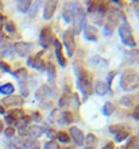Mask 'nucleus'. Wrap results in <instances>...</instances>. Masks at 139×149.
Returning a JSON list of instances; mask_svg holds the SVG:
<instances>
[{
	"label": "nucleus",
	"instance_id": "obj_1",
	"mask_svg": "<svg viewBox=\"0 0 139 149\" xmlns=\"http://www.w3.org/2000/svg\"><path fill=\"white\" fill-rule=\"evenodd\" d=\"M74 73L77 76V87L82 92L84 98L89 96L93 92V77L92 73L85 71L84 67H78V64L74 65Z\"/></svg>",
	"mask_w": 139,
	"mask_h": 149
},
{
	"label": "nucleus",
	"instance_id": "obj_2",
	"mask_svg": "<svg viewBox=\"0 0 139 149\" xmlns=\"http://www.w3.org/2000/svg\"><path fill=\"white\" fill-rule=\"evenodd\" d=\"M120 87L124 91H134L139 88V73L132 68L126 69L120 77Z\"/></svg>",
	"mask_w": 139,
	"mask_h": 149
},
{
	"label": "nucleus",
	"instance_id": "obj_3",
	"mask_svg": "<svg viewBox=\"0 0 139 149\" xmlns=\"http://www.w3.org/2000/svg\"><path fill=\"white\" fill-rule=\"evenodd\" d=\"M73 34L74 36H77V34H80L82 30V27H84L85 24V10L84 7H82L80 3H74V8H73Z\"/></svg>",
	"mask_w": 139,
	"mask_h": 149
},
{
	"label": "nucleus",
	"instance_id": "obj_4",
	"mask_svg": "<svg viewBox=\"0 0 139 149\" xmlns=\"http://www.w3.org/2000/svg\"><path fill=\"white\" fill-rule=\"evenodd\" d=\"M118 33H119L120 39L123 41V43L126 46L131 47V49H135L136 41H135V38H134V36H132V30H131V27H130V24L127 23V20H124L123 23L119 26Z\"/></svg>",
	"mask_w": 139,
	"mask_h": 149
},
{
	"label": "nucleus",
	"instance_id": "obj_5",
	"mask_svg": "<svg viewBox=\"0 0 139 149\" xmlns=\"http://www.w3.org/2000/svg\"><path fill=\"white\" fill-rule=\"evenodd\" d=\"M64 45H65V49H66V53L69 57H73L74 56V52H76V39H74V34L73 31L68 29L65 30L64 33Z\"/></svg>",
	"mask_w": 139,
	"mask_h": 149
},
{
	"label": "nucleus",
	"instance_id": "obj_6",
	"mask_svg": "<svg viewBox=\"0 0 139 149\" xmlns=\"http://www.w3.org/2000/svg\"><path fill=\"white\" fill-rule=\"evenodd\" d=\"M54 34H53V30H51L49 26L43 27L41 30V34H39V43L43 49H47V47L51 46V43L54 42Z\"/></svg>",
	"mask_w": 139,
	"mask_h": 149
},
{
	"label": "nucleus",
	"instance_id": "obj_7",
	"mask_svg": "<svg viewBox=\"0 0 139 149\" xmlns=\"http://www.w3.org/2000/svg\"><path fill=\"white\" fill-rule=\"evenodd\" d=\"M69 137L73 140V142L76 144V146H82L84 145V140H85V136H84V132L76 127V126H72L69 129Z\"/></svg>",
	"mask_w": 139,
	"mask_h": 149
},
{
	"label": "nucleus",
	"instance_id": "obj_8",
	"mask_svg": "<svg viewBox=\"0 0 139 149\" xmlns=\"http://www.w3.org/2000/svg\"><path fill=\"white\" fill-rule=\"evenodd\" d=\"M14 46V52H16L20 57H27L30 54L31 49H33V43L24 42V41H20V42H16L12 45Z\"/></svg>",
	"mask_w": 139,
	"mask_h": 149
},
{
	"label": "nucleus",
	"instance_id": "obj_9",
	"mask_svg": "<svg viewBox=\"0 0 139 149\" xmlns=\"http://www.w3.org/2000/svg\"><path fill=\"white\" fill-rule=\"evenodd\" d=\"M24 103L23 98L20 96H14V95H10V96H6V98L1 100V104L4 107H8V109H16V107H20Z\"/></svg>",
	"mask_w": 139,
	"mask_h": 149
},
{
	"label": "nucleus",
	"instance_id": "obj_10",
	"mask_svg": "<svg viewBox=\"0 0 139 149\" xmlns=\"http://www.w3.org/2000/svg\"><path fill=\"white\" fill-rule=\"evenodd\" d=\"M58 1L57 0H51V1H46L43 4V19L45 20H50L54 15L55 10H57Z\"/></svg>",
	"mask_w": 139,
	"mask_h": 149
},
{
	"label": "nucleus",
	"instance_id": "obj_11",
	"mask_svg": "<svg viewBox=\"0 0 139 149\" xmlns=\"http://www.w3.org/2000/svg\"><path fill=\"white\" fill-rule=\"evenodd\" d=\"M84 38L88 39V41H92V42H96L97 41V29L92 24H85L84 27Z\"/></svg>",
	"mask_w": 139,
	"mask_h": 149
},
{
	"label": "nucleus",
	"instance_id": "obj_12",
	"mask_svg": "<svg viewBox=\"0 0 139 149\" xmlns=\"http://www.w3.org/2000/svg\"><path fill=\"white\" fill-rule=\"evenodd\" d=\"M51 95H53V90H51L47 84H42V86L37 90V92H35V96H37V99H39V100H45V99L50 98Z\"/></svg>",
	"mask_w": 139,
	"mask_h": 149
},
{
	"label": "nucleus",
	"instance_id": "obj_13",
	"mask_svg": "<svg viewBox=\"0 0 139 149\" xmlns=\"http://www.w3.org/2000/svg\"><path fill=\"white\" fill-rule=\"evenodd\" d=\"M54 50H55V58H57L58 64L61 65L62 68L66 67V58L64 57V54H62V45L61 42L58 41V39H54Z\"/></svg>",
	"mask_w": 139,
	"mask_h": 149
},
{
	"label": "nucleus",
	"instance_id": "obj_14",
	"mask_svg": "<svg viewBox=\"0 0 139 149\" xmlns=\"http://www.w3.org/2000/svg\"><path fill=\"white\" fill-rule=\"evenodd\" d=\"M31 68H35V69L39 71V72L46 71V63L42 60V53H41V52L34 56V60H33V64H31Z\"/></svg>",
	"mask_w": 139,
	"mask_h": 149
},
{
	"label": "nucleus",
	"instance_id": "obj_15",
	"mask_svg": "<svg viewBox=\"0 0 139 149\" xmlns=\"http://www.w3.org/2000/svg\"><path fill=\"white\" fill-rule=\"evenodd\" d=\"M73 8H74V3H68L64 7L62 19L65 20L66 23H72V20H73Z\"/></svg>",
	"mask_w": 139,
	"mask_h": 149
},
{
	"label": "nucleus",
	"instance_id": "obj_16",
	"mask_svg": "<svg viewBox=\"0 0 139 149\" xmlns=\"http://www.w3.org/2000/svg\"><path fill=\"white\" fill-rule=\"evenodd\" d=\"M27 132H28V136H30V137L37 140V138H39L43 134V127L39 125H31L27 127Z\"/></svg>",
	"mask_w": 139,
	"mask_h": 149
},
{
	"label": "nucleus",
	"instance_id": "obj_17",
	"mask_svg": "<svg viewBox=\"0 0 139 149\" xmlns=\"http://www.w3.org/2000/svg\"><path fill=\"white\" fill-rule=\"evenodd\" d=\"M93 91H95L97 95H100V96H104L107 92H109L107 84H105L104 81H100V80H99V81H96V84L93 86Z\"/></svg>",
	"mask_w": 139,
	"mask_h": 149
},
{
	"label": "nucleus",
	"instance_id": "obj_18",
	"mask_svg": "<svg viewBox=\"0 0 139 149\" xmlns=\"http://www.w3.org/2000/svg\"><path fill=\"white\" fill-rule=\"evenodd\" d=\"M59 122L64 123V125H70L74 122V115L72 111L69 110H65L61 113V118H59Z\"/></svg>",
	"mask_w": 139,
	"mask_h": 149
},
{
	"label": "nucleus",
	"instance_id": "obj_19",
	"mask_svg": "<svg viewBox=\"0 0 139 149\" xmlns=\"http://www.w3.org/2000/svg\"><path fill=\"white\" fill-rule=\"evenodd\" d=\"M72 102V94H70L69 90H65V92L62 94V96L58 100V106L59 107H68Z\"/></svg>",
	"mask_w": 139,
	"mask_h": 149
},
{
	"label": "nucleus",
	"instance_id": "obj_20",
	"mask_svg": "<svg viewBox=\"0 0 139 149\" xmlns=\"http://www.w3.org/2000/svg\"><path fill=\"white\" fill-rule=\"evenodd\" d=\"M15 91V87L12 83H6L3 86H0V94L1 95H6V96H10V95L14 94Z\"/></svg>",
	"mask_w": 139,
	"mask_h": 149
},
{
	"label": "nucleus",
	"instance_id": "obj_21",
	"mask_svg": "<svg viewBox=\"0 0 139 149\" xmlns=\"http://www.w3.org/2000/svg\"><path fill=\"white\" fill-rule=\"evenodd\" d=\"M30 7H31L30 0H20V1L16 3V8H18L19 12H22V14H27L28 10H30Z\"/></svg>",
	"mask_w": 139,
	"mask_h": 149
},
{
	"label": "nucleus",
	"instance_id": "obj_22",
	"mask_svg": "<svg viewBox=\"0 0 139 149\" xmlns=\"http://www.w3.org/2000/svg\"><path fill=\"white\" fill-rule=\"evenodd\" d=\"M12 52H14V46H12L11 43L1 45V46H0V58H3V57H10V56L12 54Z\"/></svg>",
	"mask_w": 139,
	"mask_h": 149
},
{
	"label": "nucleus",
	"instance_id": "obj_23",
	"mask_svg": "<svg viewBox=\"0 0 139 149\" xmlns=\"http://www.w3.org/2000/svg\"><path fill=\"white\" fill-rule=\"evenodd\" d=\"M12 74L15 76L19 81H26L28 77V73H27V69H24V68H19L18 71L12 72Z\"/></svg>",
	"mask_w": 139,
	"mask_h": 149
},
{
	"label": "nucleus",
	"instance_id": "obj_24",
	"mask_svg": "<svg viewBox=\"0 0 139 149\" xmlns=\"http://www.w3.org/2000/svg\"><path fill=\"white\" fill-rule=\"evenodd\" d=\"M11 146L14 149H26V140H23V138H20V137L12 138Z\"/></svg>",
	"mask_w": 139,
	"mask_h": 149
},
{
	"label": "nucleus",
	"instance_id": "obj_25",
	"mask_svg": "<svg viewBox=\"0 0 139 149\" xmlns=\"http://www.w3.org/2000/svg\"><path fill=\"white\" fill-rule=\"evenodd\" d=\"M46 71H47V74H49V81L54 83L55 81V77H57V71H55V67L51 63H49V64H46Z\"/></svg>",
	"mask_w": 139,
	"mask_h": 149
},
{
	"label": "nucleus",
	"instance_id": "obj_26",
	"mask_svg": "<svg viewBox=\"0 0 139 149\" xmlns=\"http://www.w3.org/2000/svg\"><path fill=\"white\" fill-rule=\"evenodd\" d=\"M135 99H136L135 95H128V96H123V98L120 99V104H122V106H124V107H130V106H132V104L136 102Z\"/></svg>",
	"mask_w": 139,
	"mask_h": 149
},
{
	"label": "nucleus",
	"instance_id": "obj_27",
	"mask_svg": "<svg viewBox=\"0 0 139 149\" xmlns=\"http://www.w3.org/2000/svg\"><path fill=\"white\" fill-rule=\"evenodd\" d=\"M96 144H97V137L93 133H89L85 136V140H84L85 146H96Z\"/></svg>",
	"mask_w": 139,
	"mask_h": 149
},
{
	"label": "nucleus",
	"instance_id": "obj_28",
	"mask_svg": "<svg viewBox=\"0 0 139 149\" xmlns=\"http://www.w3.org/2000/svg\"><path fill=\"white\" fill-rule=\"evenodd\" d=\"M113 113H115V104L112 102H105L104 106H103V114H104L105 117H109Z\"/></svg>",
	"mask_w": 139,
	"mask_h": 149
},
{
	"label": "nucleus",
	"instance_id": "obj_29",
	"mask_svg": "<svg viewBox=\"0 0 139 149\" xmlns=\"http://www.w3.org/2000/svg\"><path fill=\"white\" fill-rule=\"evenodd\" d=\"M127 57L128 60L134 64H139V49H131V50L127 53Z\"/></svg>",
	"mask_w": 139,
	"mask_h": 149
},
{
	"label": "nucleus",
	"instance_id": "obj_30",
	"mask_svg": "<svg viewBox=\"0 0 139 149\" xmlns=\"http://www.w3.org/2000/svg\"><path fill=\"white\" fill-rule=\"evenodd\" d=\"M128 136H130V132H128L127 129L120 130V132H118V133L115 134V141L116 142H123L124 140H127Z\"/></svg>",
	"mask_w": 139,
	"mask_h": 149
},
{
	"label": "nucleus",
	"instance_id": "obj_31",
	"mask_svg": "<svg viewBox=\"0 0 139 149\" xmlns=\"http://www.w3.org/2000/svg\"><path fill=\"white\" fill-rule=\"evenodd\" d=\"M57 138H58V141L65 144V145H68L70 142V137H69V134H68V132H58Z\"/></svg>",
	"mask_w": 139,
	"mask_h": 149
},
{
	"label": "nucleus",
	"instance_id": "obj_32",
	"mask_svg": "<svg viewBox=\"0 0 139 149\" xmlns=\"http://www.w3.org/2000/svg\"><path fill=\"white\" fill-rule=\"evenodd\" d=\"M26 149H41V144L38 142V140L30 138L26 140Z\"/></svg>",
	"mask_w": 139,
	"mask_h": 149
},
{
	"label": "nucleus",
	"instance_id": "obj_33",
	"mask_svg": "<svg viewBox=\"0 0 139 149\" xmlns=\"http://www.w3.org/2000/svg\"><path fill=\"white\" fill-rule=\"evenodd\" d=\"M8 115H11L15 121H19L20 118H23L24 117V113H23V110L22 109H18V110H12V111H10L8 113Z\"/></svg>",
	"mask_w": 139,
	"mask_h": 149
},
{
	"label": "nucleus",
	"instance_id": "obj_34",
	"mask_svg": "<svg viewBox=\"0 0 139 149\" xmlns=\"http://www.w3.org/2000/svg\"><path fill=\"white\" fill-rule=\"evenodd\" d=\"M115 26L112 23H109V22H107V23L104 24V36L105 37H111L112 34H113V31H115Z\"/></svg>",
	"mask_w": 139,
	"mask_h": 149
},
{
	"label": "nucleus",
	"instance_id": "obj_35",
	"mask_svg": "<svg viewBox=\"0 0 139 149\" xmlns=\"http://www.w3.org/2000/svg\"><path fill=\"white\" fill-rule=\"evenodd\" d=\"M3 29L8 33V34H14V33L16 31V26L14 22H7V23L3 26Z\"/></svg>",
	"mask_w": 139,
	"mask_h": 149
},
{
	"label": "nucleus",
	"instance_id": "obj_36",
	"mask_svg": "<svg viewBox=\"0 0 139 149\" xmlns=\"http://www.w3.org/2000/svg\"><path fill=\"white\" fill-rule=\"evenodd\" d=\"M118 74V72L116 71H111L108 72V74H107V87H108V90L111 91V86H112V81H113V79H115V76Z\"/></svg>",
	"mask_w": 139,
	"mask_h": 149
},
{
	"label": "nucleus",
	"instance_id": "obj_37",
	"mask_svg": "<svg viewBox=\"0 0 139 149\" xmlns=\"http://www.w3.org/2000/svg\"><path fill=\"white\" fill-rule=\"evenodd\" d=\"M88 7H86V11L89 12V14H95L97 10V6H99V3H95V1H88V4H86Z\"/></svg>",
	"mask_w": 139,
	"mask_h": 149
},
{
	"label": "nucleus",
	"instance_id": "obj_38",
	"mask_svg": "<svg viewBox=\"0 0 139 149\" xmlns=\"http://www.w3.org/2000/svg\"><path fill=\"white\" fill-rule=\"evenodd\" d=\"M3 132H4V134H6L7 138H12L15 136V129H14V126H8L7 129H4Z\"/></svg>",
	"mask_w": 139,
	"mask_h": 149
},
{
	"label": "nucleus",
	"instance_id": "obj_39",
	"mask_svg": "<svg viewBox=\"0 0 139 149\" xmlns=\"http://www.w3.org/2000/svg\"><path fill=\"white\" fill-rule=\"evenodd\" d=\"M45 149H59V145H58V142H55V141H49L45 144V146H43Z\"/></svg>",
	"mask_w": 139,
	"mask_h": 149
},
{
	"label": "nucleus",
	"instance_id": "obj_40",
	"mask_svg": "<svg viewBox=\"0 0 139 149\" xmlns=\"http://www.w3.org/2000/svg\"><path fill=\"white\" fill-rule=\"evenodd\" d=\"M38 7H39V3L37 1V3H31V7H30V10H28V14H30V16H35L37 15V11H38Z\"/></svg>",
	"mask_w": 139,
	"mask_h": 149
},
{
	"label": "nucleus",
	"instance_id": "obj_41",
	"mask_svg": "<svg viewBox=\"0 0 139 149\" xmlns=\"http://www.w3.org/2000/svg\"><path fill=\"white\" fill-rule=\"evenodd\" d=\"M91 61H92V63H95V64H101L100 67H107V65H108V63H107V61H105V60H103L101 58V57H99V56H97V57H93L92 60H91Z\"/></svg>",
	"mask_w": 139,
	"mask_h": 149
},
{
	"label": "nucleus",
	"instance_id": "obj_42",
	"mask_svg": "<svg viewBox=\"0 0 139 149\" xmlns=\"http://www.w3.org/2000/svg\"><path fill=\"white\" fill-rule=\"evenodd\" d=\"M19 87H20V91H22V95H23V96H27L28 90H27V84H26V81H19Z\"/></svg>",
	"mask_w": 139,
	"mask_h": 149
},
{
	"label": "nucleus",
	"instance_id": "obj_43",
	"mask_svg": "<svg viewBox=\"0 0 139 149\" xmlns=\"http://www.w3.org/2000/svg\"><path fill=\"white\" fill-rule=\"evenodd\" d=\"M0 71H4V72H8V73H12V71H11V68H10V65H8L7 63L1 61V60H0Z\"/></svg>",
	"mask_w": 139,
	"mask_h": 149
},
{
	"label": "nucleus",
	"instance_id": "obj_44",
	"mask_svg": "<svg viewBox=\"0 0 139 149\" xmlns=\"http://www.w3.org/2000/svg\"><path fill=\"white\" fill-rule=\"evenodd\" d=\"M124 127L122 125H111L109 126V132H111L112 134H116L118 132H120V130H123Z\"/></svg>",
	"mask_w": 139,
	"mask_h": 149
},
{
	"label": "nucleus",
	"instance_id": "obj_45",
	"mask_svg": "<svg viewBox=\"0 0 139 149\" xmlns=\"http://www.w3.org/2000/svg\"><path fill=\"white\" fill-rule=\"evenodd\" d=\"M4 121H6V123H7L8 126H12V125H15V119L11 117V115H8V114H6V117H4Z\"/></svg>",
	"mask_w": 139,
	"mask_h": 149
},
{
	"label": "nucleus",
	"instance_id": "obj_46",
	"mask_svg": "<svg viewBox=\"0 0 139 149\" xmlns=\"http://www.w3.org/2000/svg\"><path fill=\"white\" fill-rule=\"evenodd\" d=\"M47 137H49V138H50V141H53V140H54V138L55 137H57V132H55V130L54 129H49V130H47Z\"/></svg>",
	"mask_w": 139,
	"mask_h": 149
},
{
	"label": "nucleus",
	"instance_id": "obj_47",
	"mask_svg": "<svg viewBox=\"0 0 139 149\" xmlns=\"http://www.w3.org/2000/svg\"><path fill=\"white\" fill-rule=\"evenodd\" d=\"M132 144H134V149H139V132L136 136L132 137Z\"/></svg>",
	"mask_w": 139,
	"mask_h": 149
},
{
	"label": "nucleus",
	"instance_id": "obj_48",
	"mask_svg": "<svg viewBox=\"0 0 139 149\" xmlns=\"http://www.w3.org/2000/svg\"><path fill=\"white\" fill-rule=\"evenodd\" d=\"M7 43H10L8 42V37L1 34V36H0V46H1V45H7Z\"/></svg>",
	"mask_w": 139,
	"mask_h": 149
},
{
	"label": "nucleus",
	"instance_id": "obj_49",
	"mask_svg": "<svg viewBox=\"0 0 139 149\" xmlns=\"http://www.w3.org/2000/svg\"><path fill=\"white\" fill-rule=\"evenodd\" d=\"M132 118L139 121V104H138V106H135V110L132 111Z\"/></svg>",
	"mask_w": 139,
	"mask_h": 149
},
{
	"label": "nucleus",
	"instance_id": "obj_50",
	"mask_svg": "<svg viewBox=\"0 0 139 149\" xmlns=\"http://www.w3.org/2000/svg\"><path fill=\"white\" fill-rule=\"evenodd\" d=\"M101 149H115V142H112V141H108L107 144H105L104 146Z\"/></svg>",
	"mask_w": 139,
	"mask_h": 149
},
{
	"label": "nucleus",
	"instance_id": "obj_51",
	"mask_svg": "<svg viewBox=\"0 0 139 149\" xmlns=\"http://www.w3.org/2000/svg\"><path fill=\"white\" fill-rule=\"evenodd\" d=\"M33 118H34V121H41V114L38 113V111H35V113H33Z\"/></svg>",
	"mask_w": 139,
	"mask_h": 149
},
{
	"label": "nucleus",
	"instance_id": "obj_52",
	"mask_svg": "<svg viewBox=\"0 0 139 149\" xmlns=\"http://www.w3.org/2000/svg\"><path fill=\"white\" fill-rule=\"evenodd\" d=\"M124 149H134V144H132V137L130 138V141L127 142V145H126V148Z\"/></svg>",
	"mask_w": 139,
	"mask_h": 149
},
{
	"label": "nucleus",
	"instance_id": "obj_53",
	"mask_svg": "<svg viewBox=\"0 0 139 149\" xmlns=\"http://www.w3.org/2000/svg\"><path fill=\"white\" fill-rule=\"evenodd\" d=\"M3 130H4V126H3V121H0V134L3 133Z\"/></svg>",
	"mask_w": 139,
	"mask_h": 149
},
{
	"label": "nucleus",
	"instance_id": "obj_54",
	"mask_svg": "<svg viewBox=\"0 0 139 149\" xmlns=\"http://www.w3.org/2000/svg\"><path fill=\"white\" fill-rule=\"evenodd\" d=\"M0 114H6V110H4V107L0 104Z\"/></svg>",
	"mask_w": 139,
	"mask_h": 149
},
{
	"label": "nucleus",
	"instance_id": "obj_55",
	"mask_svg": "<svg viewBox=\"0 0 139 149\" xmlns=\"http://www.w3.org/2000/svg\"><path fill=\"white\" fill-rule=\"evenodd\" d=\"M135 14H136V16L139 18V4H138V7H136V10H135Z\"/></svg>",
	"mask_w": 139,
	"mask_h": 149
},
{
	"label": "nucleus",
	"instance_id": "obj_56",
	"mask_svg": "<svg viewBox=\"0 0 139 149\" xmlns=\"http://www.w3.org/2000/svg\"><path fill=\"white\" fill-rule=\"evenodd\" d=\"M82 149H95V146H84Z\"/></svg>",
	"mask_w": 139,
	"mask_h": 149
},
{
	"label": "nucleus",
	"instance_id": "obj_57",
	"mask_svg": "<svg viewBox=\"0 0 139 149\" xmlns=\"http://www.w3.org/2000/svg\"><path fill=\"white\" fill-rule=\"evenodd\" d=\"M65 149H76V148H74V146H66Z\"/></svg>",
	"mask_w": 139,
	"mask_h": 149
},
{
	"label": "nucleus",
	"instance_id": "obj_58",
	"mask_svg": "<svg viewBox=\"0 0 139 149\" xmlns=\"http://www.w3.org/2000/svg\"><path fill=\"white\" fill-rule=\"evenodd\" d=\"M59 149H61V148H59Z\"/></svg>",
	"mask_w": 139,
	"mask_h": 149
}]
</instances>
